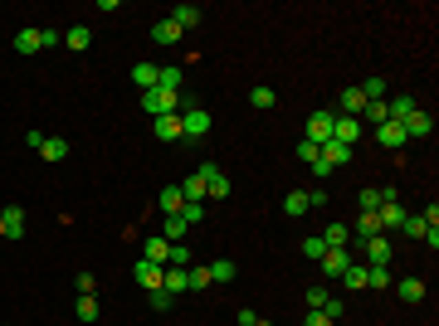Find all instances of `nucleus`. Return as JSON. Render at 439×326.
<instances>
[{"instance_id":"nucleus-46","label":"nucleus","mask_w":439,"mask_h":326,"mask_svg":"<svg viewBox=\"0 0 439 326\" xmlns=\"http://www.w3.org/2000/svg\"><path fill=\"white\" fill-rule=\"evenodd\" d=\"M0 239H6V220H0Z\"/></svg>"},{"instance_id":"nucleus-17","label":"nucleus","mask_w":439,"mask_h":326,"mask_svg":"<svg viewBox=\"0 0 439 326\" xmlns=\"http://www.w3.org/2000/svg\"><path fill=\"white\" fill-rule=\"evenodd\" d=\"M156 137H161V141H181V113L156 117Z\"/></svg>"},{"instance_id":"nucleus-33","label":"nucleus","mask_w":439,"mask_h":326,"mask_svg":"<svg viewBox=\"0 0 439 326\" xmlns=\"http://www.w3.org/2000/svg\"><path fill=\"white\" fill-rule=\"evenodd\" d=\"M167 268H191V248H186V244H171V258H167Z\"/></svg>"},{"instance_id":"nucleus-29","label":"nucleus","mask_w":439,"mask_h":326,"mask_svg":"<svg viewBox=\"0 0 439 326\" xmlns=\"http://www.w3.org/2000/svg\"><path fill=\"white\" fill-rule=\"evenodd\" d=\"M283 214H293V220H298V214H308V190H293V195L283 200Z\"/></svg>"},{"instance_id":"nucleus-8","label":"nucleus","mask_w":439,"mask_h":326,"mask_svg":"<svg viewBox=\"0 0 439 326\" xmlns=\"http://www.w3.org/2000/svg\"><path fill=\"white\" fill-rule=\"evenodd\" d=\"M356 137H361V117H332V141L356 146Z\"/></svg>"},{"instance_id":"nucleus-5","label":"nucleus","mask_w":439,"mask_h":326,"mask_svg":"<svg viewBox=\"0 0 439 326\" xmlns=\"http://www.w3.org/2000/svg\"><path fill=\"white\" fill-rule=\"evenodd\" d=\"M361 248H366V258H371L366 268H386V263H391V234H371Z\"/></svg>"},{"instance_id":"nucleus-30","label":"nucleus","mask_w":439,"mask_h":326,"mask_svg":"<svg viewBox=\"0 0 439 326\" xmlns=\"http://www.w3.org/2000/svg\"><path fill=\"white\" fill-rule=\"evenodd\" d=\"M64 44H69V49H74V54H78V49H88V44H93V34H88V30H83V25H74V30H69V34H64Z\"/></svg>"},{"instance_id":"nucleus-20","label":"nucleus","mask_w":439,"mask_h":326,"mask_svg":"<svg viewBox=\"0 0 439 326\" xmlns=\"http://www.w3.org/2000/svg\"><path fill=\"white\" fill-rule=\"evenodd\" d=\"M39 156H44V161H64V156H69V141H64V137H44V141H39Z\"/></svg>"},{"instance_id":"nucleus-44","label":"nucleus","mask_w":439,"mask_h":326,"mask_svg":"<svg viewBox=\"0 0 439 326\" xmlns=\"http://www.w3.org/2000/svg\"><path fill=\"white\" fill-rule=\"evenodd\" d=\"M322 312H327V316H332V321H342V312H347V307H342L337 297H327V307H322Z\"/></svg>"},{"instance_id":"nucleus-4","label":"nucleus","mask_w":439,"mask_h":326,"mask_svg":"<svg viewBox=\"0 0 439 326\" xmlns=\"http://www.w3.org/2000/svg\"><path fill=\"white\" fill-rule=\"evenodd\" d=\"M49 44H59V34H54V30H20V34H15V49H20V54H39V49H49Z\"/></svg>"},{"instance_id":"nucleus-9","label":"nucleus","mask_w":439,"mask_h":326,"mask_svg":"<svg viewBox=\"0 0 439 326\" xmlns=\"http://www.w3.org/2000/svg\"><path fill=\"white\" fill-rule=\"evenodd\" d=\"M371 137H376L381 146H386V151H400V146H405V127H400V122H381Z\"/></svg>"},{"instance_id":"nucleus-3","label":"nucleus","mask_w":439,"mask_h":326,"mask_svg":"<svg viewBox=\"0 0 439 326\" xmlns=\"http://www.w3.org/2000/svg\"><path fill=\"white\" fill-rule=\"evenodd\" d=\"M200 181H205V200H225L230 195V176L215 166V161H205L200 166Z\"/></svg>"},{"instance_id":"nucleus-25","label":"nucleus","mask_w":439,"mask_h":326,"mask_svg":"<svg viewBox=\"0 0 439 326\" xmlns=\"http://www.w3.org/2000/svg\"><path fill=\"white\" fill-rule=\"evenodd\" d=\"M396 292H400V302H425V283H420V278H405V283H396Z\"/></svg>"},{"instance_id":"nucleus-14","label":"nucleus","mask_w":439,"mask_h":326,"mask_svg":"<svg viewBox=\"0 0 439 326\" xmlns=\"http://www.w3.org/2000/svg\"><path fill=\"white\" fill-rule=\"evenodd\" d=\"M0 220H6V239H25V209L20 205L0 209Z\"/></svg>"},{"instance_id":"nucleus-27","label":"nucleus","mask_w":439,"mask_h":326,"mask_svg":"<svg viewBox=\"0 0 439 326\" xmlns=\"http://www.w3.org/2000/svg\"><path fill=\"white\" fill-rule=\"evenodd\" d=\"M161 288H167L171 297H176V292H186V268H167V278H161Z\"/></svg>"},{"instance_id":"nucleus-39","label":"nucleus","mask_w":439,"mask_h":326,"mask_svg":"<svg viewBox=\"0 0 439 326\" xmlns=\"http://www.w3.org/2000/svg\"><path fill=\"white\" fill-rule=\"evenodd\" d=\"M78 321H88V326L98 321V302L93 297H78Z\"/></svg>"},{"instance_id":"nucleus-12","label":"nucleus","mask_w":439,"mask_h":326,"mask_svg":"<svg viewBox=\"0 0 439 326\" xmlns=\"http://www.w3.org/2000/svg\"><path fill=\"white\" fill-rule=\"evenodd\" d=\"M132 278H137V283L151 292V288H161V278H167V268H156V263H147V258H142V263L132 268Z\"/></svg>"},{"instance_id":"nucleus-15","label":"nucleus","mask_w":439,"mask_h":326,"mask_svg":"<svg viewBox=\"0 0 439 326\" xmlns=\"http://www.w3.org/2000/svg\"><path fill=\"white\" fill-rule=\"evenodd\" d=\"M186 234H191V224L181 220V214H167V224H161V239H167V244H186Z\"/></svg>"},{"instance_id":"nucleus-23","label":"nucleus","mask_w":439,"mask_h":326,"mask_svg":"<svg viewBox=\"0 0 439 326\" xmlns=\"http://www.w3.org/2000/svg\"><path fill=\"white\" fill-rule=\"evenodd\" d=\"M210 268V283H235V263L230 258H215V263H205Z\"/></svg>"},{"instance_id":"nucleus-40","label":"nucleus","mask_w":439,"mask_h":326,"mask_svg":"<svg viewBox=\"0 0 439 326\" xmlns=\"http://www.w3.org/2000/svg\"><path fill=\"white\" fill-rule=\"evenodd\" d=\"M181 220H186V224H200V220H205V205H181Z\"/></svg>"},{"instance_id":"nucleus-37","label":"nucleus","mask_w":439,"mask_h":326,"mask_svg":"<svg viewBox=\"0 0 439 326\" xmlns=\"http://www.w3.org/2000/svg\"><path fill=\"white\" fill-rule=\"evenodd\" d=\"M366 288H391V273L386 268H366Z\"/></svg>"},{"instance_id":"nucleus-38","label":"nucleus","mask_w":439,"mask_h":326,"mask_svg":"<svg viewBox=\"0 0 439 326\" xmlns=\"http://www.w3.org/2000/svg\"><path fill=\"white\" fill-rule=\"evenodd\" d=\"M327 297H332L327 288H308V312H322V307H327Z\"/></svg>"},{"instance_id":"nucleus-24","label":"nucleus","mask_w":439,"mask_h":326,"mask_svg":"<svg viewBox=\"0 0 439 326\" xmlns=\"http://www.w3.org/2000/svg\"><path fill=\"white\" fill-rule=\"evenodd\" d=\"M273 97H279V93H273L268 83H259V88H249V107H259V113H268V107H273Z\"/></svg>"},{"instance_id":"nucleus-16","label":"nucleus","mask_w":439,"mask_h":326,"mask_svg":"<svg viewBox=\"0 0 439 326\" xmlns=\"http://www.w3.org/2000/svg\"><path fill=\"white\" fill-rule=\"evenodd\" d=\"M142 258H147V263H156V268H167V258H171V244L151 234V239H147V248H142Z\"/></svg>"},{"instance_id":"nucleus-45","label":"nucleus","mask_w":439,"mask_h":326,"mask_svg":"<svg viewBox=\"0 0 439 326\" xmlns=\"http://www.w3.org/2000/svg\"><path fill=\"white\" fill-rule=\"evenodd\" d=\"M327 205V190H308V209H322Z\"/></svg>"},{"instance_id":"nucleus-11","label":"nucleus","mask_w":439,"mask_h":326,"mask_svg":"<svg viewBox=\"0 0 439 326\" xmlns=\"http://www.w3.org/2000/svg\"><path fill=\"white\" fill-rule=\"evenodd\" d=\"M167 20H171V25H176V30L186 34V30H200V20H205V15H200V5H176V10H171Z\"/></svg>"},{"instance_id":"nucleus-18","label":"nucleus","mask_w":439,"mask_h":326,"mask_svg":"<svg viewBox=\"0 0 439 326\" xmlns=\"http://www.w3.org/2000/svg\"><path fill=\"white\" fill-rule=\"evenodd\" d=\"M156 205H161V214H181V205H186V195H181V185H167L156 195Z\"/></svg>"},{"instance_id":"nucleus-36","label":"nucleus","mask_w":439,"mask_h":326,"mask_svg":"<svg viewBox=\"0 0 439 326\" xmlns=\"http://www.w3.org/2000/svg\"><path fill=\"white\" fill-rule=\"evenodd\" d=\"M342 283H347V288H366V268H361V263H352L347 273H342Z\"/></svg>"},{"instance_id":"nucleus-13","label":"nucleus","mask_w":439,"mask_h":326,"mask_svg":"<svg viewBox=\"0 0 439 326\" xmlns=\"http://www.w3.org/2000/svg\"><path fill=\"white\" fill-rule=\"evenodd\" d=\"M132 83H137V88H147V93H151V88H161V64H132Z\"/></svg>"},{"instance_id":"nucleus-1","label":"nucleus","mask_w":439,"mask_h":326,"mask_svg":"<svg viewBox=\"0 0 439 326\" xmlns=\"http://www.w3.org/2000/svg\"><path fill=\"white\" fill-rule=\"evenodd\" d=\"M142 107L151 117H167V113H186L181 107V93H171V88H151V93H142Z\"/></svg>"},{"instance_id":"nucleus-26","label":"nucleus","mask_w":439,"mask_h":326,"mask_svg":"<svg viewBox=\"0 0 439 326\" xmlns=\"http://www.w3.org/2000/svg\"><path fill=\"white\" fill-rule=\"evenodd\" d=\"M186 288H195V292L210 288V268H205V263H191V268H186Z\"/></svg>"},{"instance_id":"nucleus-28","label":"nucleus","mask_w":439,"mask_h":326,"mask_svg":"<svg viewBox=\"0 0 439 326\" xmlns=\"http://www.w3.org/2000/svg\"><path fill=\"white\" fill-rule=\"evenodd\" d=\"M429 229H434V224H425L420 214H405V224H400V234H410V239H425Z\"/></svg>"},{"instance_id":"nucleus-42","label":"nucleus","mask_w":439,"mask_h":326,"mask_svg":"<svg viewBox=\"0 0 439 326\" xmlns=\"http://www.w3.org/2000/svg\"><path fill=\"white\" fill-rule=\"evenodd\" d=\"M298 161H308V166H312V161H317V146H312V141H308V137H303V141H298Z\"/></svg>"},{"instance_id":"nucleus-41","label":"nucleus","mask_w":439,"mask_h":326,"mask_svg":"<svg viewBox=\"0 0 439 326\" xmlns=\"http://www.w3.org/2000/svg\"><path fill=\"white\" fill-rule=\"evenodd\" d=\"M74 288H78V297H93V288H98V283H93V273H78V278H74Z\"/></svg>"},{"instance_id":"nucleus-35","label":"nucleus","mask_w":439,"mask_h":326,"mask_svg":"<svg viewBox=\"0 0 439 326\" xmlns=\"http://www.w3.org/2000/svg\"><path fill=\"white\" fill-rule=\"evenodd\" d=\"M161 88H171V93H181V69H176V64H167V69H161Z\"/></svg>"},{"instance_id":"nucleus-43","label":"nucleus","mask_w":439,"mask_h":326,"mask_svg":"<svg viewBox=\"0 0 439 326\" xmlns=\"http://www.w3.org/2000/svg\"><path fill=\"white\" fill-rule=\"evenodd\" d=\"M303 326H337V321L327 316V312H308V321H303Z\"/></svg>"},{"instance_id":"nucleus-6","label":"nucleus","mask_w":439,"mask_h":326,"mask_svg":"<svg viewBox=\"0 0 439 326\" xmlns=\"http://www.w3.org/2000/svg\"><path fill=\"white\" fill-rule=\"evenodd\" d=\"M317 263H322V273H327V278H342L347 268H352V248H327Z\"/></svg>"},{"instance_id":"nucleus-2","label":"nucleus","mask_w":439,"mask_h":326,"mask_svg":"<svg viewBox=\"0 0 439 326\" xmlns=\"http://www.w3.org/2000/svg\"><path fill=\"white\" fill-rule=\"evenodd\" d=\"M210 132V113H205V107H186V113H181V141H200Z\"/></svg>"},{"instance_id":"nucleus-7","label":"nucleus","mask_w":439,"mask_h":326,"mask_svg":"<svg viewBox=\"0 0 439 326\" xmlns=\"http://www.w3.org/2000/svg\"><path fill=\"white\" fill-rule=\"evenodd\" d=\"M332 117H337V113H312V117H308V141H312V146L332 141Z\"/></svg>"},{"instance_id":"nucleus-19","label":"nucleus","mask_w":439,"mask_h":326,"mask_svg":"<svg viewBox=\"0 0 439 326\" xmlns=\"http://www.w3.org/2000/svg\"><path fill=\"white\" fill-rule=\"evenodd\" d=\"M361 113H366L361 88H347V93H342V117H361Z\"/></svg>"},{"instance_id":"nucleus-31","label":"nucleus","mask_w":439,"mask_h":326,"mask_svg":"<svg viewBox=\"0 0 439 326\" xmlns=\"http://www.w3.org/2000/svg\"><path fill=\"white\" fill-rule=\"evenodd\" d=\"M381 200H386V190H371V185L356 195V205H361V209H381Z\"/></svg>"},{"instance_id":"nucleus-34","label":"nucleus","mask_w":439,"mask_h":326,"mask_svg":"<svg viewBox=\"0 0 439 326\" xmlns=\"http://www.w3.org/2000/svg\"><path fill=\"white\" fill-rule=\"evenodd\" d=\"M147 302H151V312H167V307H171V292H167V288H151Z\"/></svg>"},{"instance_id":"nucleus-21","label":"nucleus","mask_w":439,"mask_h":326,"mask_svg":"<svg viewBox=\"0 0 439 326\" xmlns=\"http://www.w3.org/2000/svg\"><path fill=\"white\" fill-rule=\"evenodd\" d=\"M322 244H327V248H347V244H352V229H347V224H327V229H322Z\"/></svg>"},{"instance_id":"nucleus-32","label":"nucleus","mask_w":439,"mask_h":326,"mask_svg":"<svg viewBox=\"0 0 439 326\" xmlns=\"http://www.w3.org/2000/svg\"><path fill=\"white\" fill-rule=\"evenodd\" d=\"M322 253H327L322 234H308V239H303V258H322Z\"/></svg>"},{"instance_id":"nucleus-10","label":"nucleus","mask_w":439,"mask_h":326,"mask_svg":"<svg viewBox=\"0 0 439 326\" xmlns=\"http://www.w3.org/2000/svg\"><path fill=\"white\" fill-rule=\"evenodd\" d=\"M400 127H405V141H415V137H429V132H434V117H429V113H420V107H415V113H410V117H405Z\"/></svg>"},{"instance_id":"nucleus-22","label":"nucleus","mask_w":439,"mask_h":326,"mask_svg":"<svg viewBox=\"0 0 439 326\" xmlns=\"http://www.w3.org/2000/svg\"><path fill=\"white\" fill-rule=\"evenodd\" d=\"M151 39H156V44H181V30H176L171 20H156V25H151Z\"/></svg>"}]
</instances>
